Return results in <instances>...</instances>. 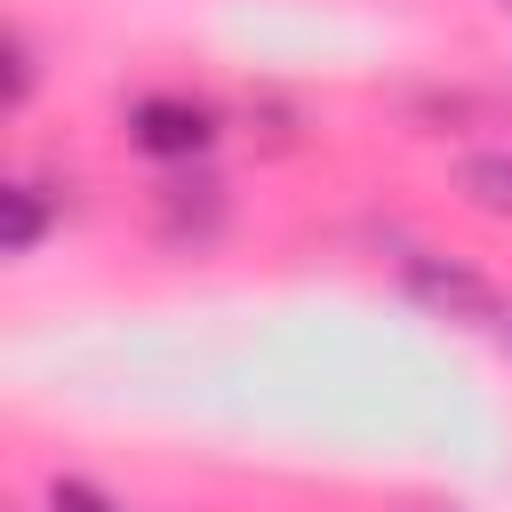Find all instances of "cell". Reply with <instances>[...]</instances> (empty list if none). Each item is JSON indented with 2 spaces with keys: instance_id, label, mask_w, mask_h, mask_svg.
Here are the masks:
<instances>
[{
  "instance_id": "6da1fadb",
  "label": "cell",
  "mask_w": 512,
  "mask_h": 512,
  "mask_svg": "<svg viewBox=\"0 0 512 512\" xmlns=\"http://www.w3.org/2000/svg\"><path fill=\"white\" fill-rule=\"evenodd\" d=\"M400 288H408V304H424V312L448 320V328H504V296H496V280L472 272L464 256L416 248V256H400Z\"/></svg>"
},
{
  "instance_id": "7a4b0ae2",
  "label": "cell",
  "mask_w": 512,
  "mask_h": 512,
  "mask_svg": "<svg viewBox=\"0 0 512 512\" xmlns=\"http://www.w3.org/2000/svg\"><path fill=\"white\" fill-rule=\"evenodd\" d=\"M128 144L144 152V160H168V168H192L208 144H216V112L200 104V96H136L128 104Z\"/></svg>"
},
{
  "instance_id": "3957f363",
  "label": "cell",
  "mask_w": 512,
  "mask_h": 512,
  "mask_svg": "<svg viewBox=\"0 0 512 512\" xmlns=\"http://www.w3.org/2000/svg\"><path fill=\"white\" fill-rule=\"evenodd\" d=\"M152 216H160V232H168L176 248H200V240L224 232V184H216V176H176V184H160Z\"/></svg>"
},
{
  "instance_id": "277c9868",
  "label": "cell",
  "mask_w": 512,
  "mask_h": 512,
  "mask_svg": "<svg viewBox=\"0 0 512 512\" xmlns=\"http://www.w3.org/2000/svg\"><path fill=\"white\" fill-rule=\"evenodd\" d=\"M456 200L480 208V216H504L512 224V144H480L456 160Z\"/></svg>"
},
{
  "instance_id": "5b68a950",
  "label": "cell",
  "mask_w": 512,
  "mask_h": 512,
  "mask_svg": "<svg viewBox=\"0 0 512 512\" xmlns=\"http://www.w3.org/2000/svg\"><path fill=\"white\" fill-rule=\"evenodd\" d=\"M48 224H56V208H48V192L40 184H0V256H32L40 240H48Z\"/></svg>"
},
{
  "instance_id": "8992f818",
  "label": "cell",
  "mask_w": 512,
  "mask_h": 512,
  "mask_svg": "<svg viewBox=\"0 0 512 512\" xmlns=\"http://www.w3.org/2000/svg\"><path fill=\"white\" fill-rule=\"evenodd\" d=\"M32 88H40L32 40H24V32H8V88H0V104H8V112H24V104H32Z\"/></svg>"
},
{
  "instance_id": "52a82bcc",
  "label": "cell",
  "mask_w": 512,
  "mask_h": 512,
  "mask_svg": "<svg viewBox=\"0 0 512 512\" xmlns=\"http://www.w3.org/2000/svg\"><path fill=\"white\" fill-rule=\"evenodd\" d=\"M40 512H120L104 488H88V480H72V472H56L48 480V496H40Z\"/></svg>"
},
{
  "instance_id": "ba28073f",
  "label": "cell",
  "mask_w": 512,
  "mask_h": 512,
  "mask_svg": "<svg viewBox=\"0 0 512 512\" xmlns=\"http://www.w3.org/2000/svg\"><path fill=\"white\" fill-rule=\"evenodd\" d=\"M504 336H512V312H504Z\"/></svg>"
},
{
  "instance_id": "9c48e42d",
  "label": "cell",
  "mask_w": 512,
  "mask_h": 512,
  "mask_svg": "<svg viewBox=\"0 0 512 512\" xmlns=\"http://www.w3.org/2000/svg\"><path fill=\"white\" fill-rule=\"evenodd\" d=\"M504 8H512V0H504Z\"/></svg>"
}]
</instances>
